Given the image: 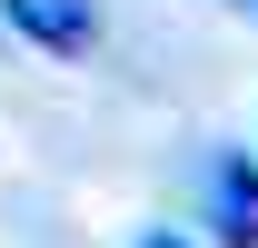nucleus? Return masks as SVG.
I'll use <instances>...</instances> for the list:
<instances>
[{
	"label": "nucleus",
	"mask_w": 258,
	"mask_h": 248,
	"mask_svg": "<svg viewBox=\"0 0 258 248\" xmlns=\"http://www.w3.org/2000/svg\"><path fill=\"white\" fill-rule=\"evenodd\" d=\"M209 228H219V248H258V159L248 149L209 159Z\"/></svg>",
	"instance_id": "f257e3e1"
},
{
	"label": "nucleus",
	"mask_w": 258,
	"mask_h": 248,
	"mask_svg": "<svg viewBox=\"0 0 258 248\" xmlns=\"http://www.w3.org/2000/svg\"><path fill=\"white\" fill-rule=\"evenodd\" d=\"M0 20H10V30L20 40H40V50H90L99 40V0H0Z\"/></svg>",
	"instance_id": "f03ea898"
},
{
	"label": "nucleus",
	"mask_w": 258,
	"mask_h": 248,
	"mask_svg": "<svg viewBox=\"0 0 258 248\" xmlns=\"http://www.w3.org/2000/svg\"><path fill=\"white\" fill-rule=\"evenodd\" d=\"M139 248H189V238H179V228H149V238H139Z\"/></svg>",
	"instance_id": "7ed1b4c3"
},
{
	"label": "nucleus",
	"mask_w": 258,
	"mask_h": 248,
	"mask_svg": "<svg viewBox=\"0 0 258 248\" xmlns=\"http://www.w3.org/2000/svg\"><path fill=\"white\" fill-rule=\"evenodd\" d=\"M238 10H248V20H258V0H238Z\"/></svg>",
	"instance_id": "20e7f679"
}]
</instances>
